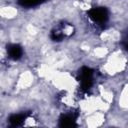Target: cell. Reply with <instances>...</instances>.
<instances>
[{
	"instance_id": "cell-1",
	"label": "cell",
	"mask_w": 128,
	"mask_h": 128,
	"mask_svg": "<svg viewBox=\"0 0 128 128\" xmlns=\"http://www.w3.org/2000/svg\"><path fill=\"white\" fill-rule=\"evenodd\" d=\"M88 20L96 27H104L110 18L109 10L104 6L92 7L86 12Z\"/></svg>"
},
{
	"instance_id": "cell-2",
	"label": "cell",
	"mask_w": 128,
	"mask_h": 128,
	"mask_svg": "<svg viewBox=\"0 0 128 128\" xmlns=\"http://www.w3.org/2000/svg\"><path fill=\"white\" fill-rule=\"evenodd\" d=\"M94 70L90 67L83 66L79 69L77 74V80L79 82V88L83 93H87L91 90L94 84Z\"/></svg>"
},
{
	"instance_id": "cell-3",
	"label": "cell",
	"mask_w": 128,
	"mask_h": 128,
	"mask_svg": "<svg viewBox=\"0 0 128 128\" xmlns=\"http://www.w3.org/2000/svg\"><path fill=\"white\" fill-rule=\"evenodd\" d=\"M72 31H73V26L71 24L63 22L61 24H58L57 26H55L52 29V31L50 33V38L53 41L59 42V41L64 40L65 38L69 37L72 34Z\"/></svg>"
},
{
	"instance_id": "cell-4",
	"label": "cell",
	"mask_w": 128,
	"mask_h": 128,
	"mask_svg": "<svg viewBox=\"0 0 128 128\" xmlns=\"http://www.w3.org/2000/svg\"><path fill=\"white\" fill-rule=\"evenodd\" d=\"M79 117V113L76 111H68L64 112L60 115L58 121L60 127H74L77 125V120Z\"/></svg>"
},
{
	"instance_id": "cell-5",
	"label": "cell",
	"mask_w": 128,
	"mask_h": 128,
	"mask_svg": "<svg viewBox=\"0 0 128 128\" xmlns=\"http://www.w3.org/2000/svg\"><path fill=\"white\" fill-rule=\"evenodd\" d=\"M6 51H7L8 58L13 60V61L20 60L23 57V54H24L23 47L20 44H17V43H11V44L7 45Z\"/></svg>"
},
{
	"instance_id": "cell-6",
	"label": "cell",
	"mask_w": 128,
	"mask_h": 128,
	"mask_svg": "<svg viewBox=\"0 0 128 128\" xmlns=\"http://www.w3.org/2000/svg\"><path fill=\"white\" fill-rule=\"evenodd\" d=\"M29 113L27 112H20V113H13L11 114L8 119L7 122L9 123V125L11 127H19L24 125L25 121L29 118Z\"/></svg>"
},
{
	"instance_id": "cell-7",
	"label": "cell",
	"mask_w": 128,
	"mask_h": 128,
	"mask_svg": "<svg viewBox=\"0 0 128 128\" xmlns=\"http://www.w3.org/2000/svg\"><path fill=\"white\" fill-rule=\"evenodd\" d=\"M47 0H18V4L26 7V8H30V7H35L38 6L42 3H44Z\"/></svg>"
},
{
	"instance_id": "cell-8",
	"label": "cell",
	"mask_w": 128,
	"mask_h": 128,
	"mask_svg": "<svg viewBox=\"0 0 128 128\" xmlns=\"http://www.w3.org/2000/svg\"><path fill=\"white\" fill-rule=\"evenodd\" d=\"M120 45L122 46V48L128 52V28H126L122 35H121V39H120Z\"/></svg>"
}]
</instances>
